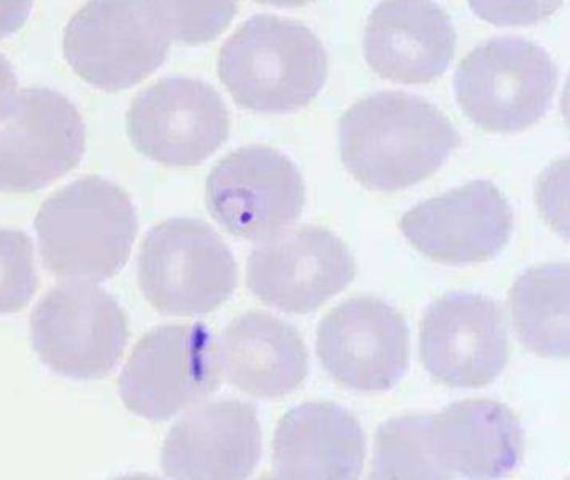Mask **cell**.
Wrapping results in <instances>:
<instances>
[{
	"mask_svg": "<svg viewBox=\"0 0 570 480\" xmlns=\"http://www.w3.org/2000/svg\"><path fill=\"white\" fill-rule=\"evenodd\" d=\"M46 268L62 280L105 282L128 263L138 215L125 189L88 176L55 193L35 219Z\"/></svg>",
	"mask_w": 570,
	"mask_h": 480,
	"instance_id": "cell-2",
	"label": "cell"
},
{
	"mask_svg": "<svg viewBox=\"0 0 570 480\" xmlns=\"http://www.w3.org/2000/svg\"><path fill=\"white\" fill-rule=\"evenodd\" d=\"M31 335L39 359L58 375L105 379L128 345V316L106 290L91 283H66L39 300Z\"/></svg>",
	"mask_w": 570,
	"mask_h": 480,
	"instance_id": "cell-7",
	"label": "cell"
},
{
	"mask_svg": "<svg viewBox=\"0 0 570 480\" xmlns=\"http://www.w3.org/2000/svg\"><path fill=\"white\" fill-rule=\"evenodd\" d=\"M459 145V131L440 109L405 92L368 96L338 125L343 166L373 192L419 185L435 175Z\"/></svg>",
	"mask_w": 570,
	"mask_h": 480,
	"instance_id": "cell-1",
	"label": "cell"
},
{
	"mask_svg": "<svg viewBox=\"0 0 570 480\" xmlns=\"http://www.w3.org/2000/svg\"><path fill=\"white\" fill-rule=\"evenodd\" d=\"M559 69L540 46L495 38L473 49L456 68L453 91L463 115L497 135L525 131L552 105Z\"/></svg>",
	"mask_w": 570,
	"mask_h": 480,
	"instance_id": "cell-4",
	"label": "cell"
},
{
	"mask_svg": "<svg viewBox=\"0 0 570 480\" xmlns=\"http://www.w3.org/2000/svg\"><path fill=\"white\" fill-rule=\"evenodd\" d=\"M420 359L436 383L482 389L509 362L505 313L495 300L450 293L426 308L420 323Z\"/></svg>",
	"mask_w": 570,
	"mask_h": 480,
	"instance_id": "cell-12",
	"label": "cell"
},
{
	"mask_svg": "<svg viewBox=\"0 0 570 480\" xmlns=\"http://www.w3.org/2000/svg\"><path fill=\"white\" fill-rule=\"evenodd\" d=\"M258 4L273 6V8H302L313 0H255Z\"/></svg>",
	"mask_w": 570,
	"mask_h": 480,
	"instance_id": "cell-28",
	"label": "cell"
},
{
	"mask_svg": "<svg viewBox=\"0 0 570 480\" xmlns=\"http://www.w3.org/2000/svg\"><path fill=\"white\" fill-rule=\"evenodd\" d=\"M370 68L399 85H426L443 76L456 48L452 21L433 0H383L366 25Z\"/></svg>",
	"mask_w": 570,
	"mask_h": 480,
	"instance_id": "cell-18",
	"label": "cell"
},
{
	"mask_svg": "<svg viewBox=\"0 0 570 480\" xmlns=\"http://www.w3.org/2000/svg\"><path fill=\"white\" fill-rule=\"evenodd\" d=\"M355 275V258L343 239L312 225L262 239L246 268V282L256 298L295 315L315 312Z\"/></svg>",
	"mask_w": 570,
	"mask_h": 480,
	"instance_id": "cell-10",
	"label": "cell"
},
{
	"mask_svg": "<svg viewBox=\"0 0 570 480\" xmlns=\"http://www.w3.org/2000/svg\"><path fill=\"white\" fill-rule=\"evenodd\" d=\"M145 298L163 315H206L238 285V266L222 236L206 223L171 218L149 229L138 256Z\"/></svg>",
	"mask_w": 570,
	"mask_h": 480,
	"instance_id": "cell-5",
	"label": "cell"
},
{
	"mask_svg": "<svg viewBox=\"0 0 570 480\" xmlns=\"http://www.w3.org/2000/svg\"><path fill=\"white\" fill-rule=\"evenodd\" d=\"M219 375L208 326H156L132 349L119 376V396L136 415L163 422L209 399L222 383Z\"/></svg>",
	"mask_w": 570,
	"mask_h": 480,
	"instance_id": "cell-8",
	"label": "cell"
},
{
	"mask_svg": "<svg viewBox=\"0 0 570 480\" xmlns=\"http://www.w3.org/2000/svg\"><path fill=\"white\" fill-rule=\"evenodd\" d=\"M86 126L66 96L46 88L19 91L0 121V192L36 193L81 163Z\"/></svg>",
	"mask_w": 570,
	"mask_h": 480,
	"instance_id": "cell-13",
	"label": "cell"
},
{
	"mask_svg": "<svg viewBox=\"0 0 570 480\" xmlns=\"http://www.w3.org/2000/svg\"><path fill=\"white\" fill-rule=\"evenodd\" d=\"M171 39L146 0H91L65 32L66 61L101 91L145 81L165 65Z\"/></svg>",
	"mask_w": 570,
	"mask_h": 480,
	"instance_id": "cell-6",
	"label": "cell"
},
{
	"mask_svg": "<svg viewBox=\"0 0 570 480\" xmlns=\"http://www.w3.org/2000/svg\"><path fill=\"white\" fill-rule=\"evenodd\" d=\"M18 95V76H16L11 62L0 55V121L8 118L9 112L14 109Z\"/></svg>",
	"mask_w": 570,
	"mask_h": 480,
	"instance_id": "cell-27",
	"label": "cell"
},
{
	"mask_svg": "<svg viewBox=\"0 0 570 480\" xmlns=\"http://www.w3.org/2000/svg\"><path fill=\"white\" fill-rule=\"evenodd\" d=\"M216 353L225 379L258 399L289 395L308 375V350L298 330L269 313L249 312L233 320Z\"/></svg>",
	"mask_w": 570,
	"mask_h": 480,
	"instance_id": "cell-20",
	"label": "cell"
},
{
	"mask_svg": "<svg viewBox=\"0 0 570 480\" xmlns=\"http://www.w3.org/2000/svg\"><path fill=\"white\" fill-rule=\"evenodd\" d=\"M206 206L229 235L265 239L299 218L305 183L295 163L278 149L245 146L213 168Z\"/></svg>",
	"mask_w": 570,
	"mask_h": 480,
	"instance_id": "cell-9",
	"label": "cell"
},
{
	"mask_svg": "<svg viewBox=\"0 0 570 480\" xmlns=\"http://www.w3.org/2000/svg\"><path fill=\"white\" fill-rule=\"evenodd\" d=\"M128 135L151 161L191 168L225 145L229 112L208 82L169 78L136 96L128 111Z\"/></svg>",
	"mask_w": 570,
	"mask_h": 480,
	"instance_id": "cell-11",
	"label": "cell"
},
{
	"mask_svg": "<svg viewBox=\"0 0 570 480\" xmlns=\"http://www.w3.org/2000/svg\"><path fill=\"white\" fill-rule=\"evenodd\" d=\"M325 46L302 22L255 16L223 45L218 75L236 105L263 115L308 106L328 78Z\"/></svg>",
	"mask_w": 570,
	"mask_h": 480,
	"instance_id": "cell-3",
	"label": "cell"
},
{
	"mask_svg": "<svg viewBox=\"0 0 570 480\" xmlns=\"http://www.w3.org/2000/svg\"><path fill=\"white\" fill-rule=\"evenodd\" d=\"M400 229L432 262L473 265L490 262L509 245L513 213L493 183L479 179L413 206Z\"/></svg>",
	"mask_w": 570,
	"mask_h": 480,
	"instance_id": "cell-15",
	"label": "cell"
},
{
	"mask_svg": "<svg viewBox=\"0 0 570 480\" xmlns=\"http://www.w3.org/2000/svg\"><path fill=\"white\" fill-rule=\"evenodd\" d=\"M429 413L386 420L375 435L372 479H442L426 450Z\"/></svg>",
	"mask_w": 570,
	"mask_h": 480,
	"instance_id": "cell-22",
	"label": "cell"
},
{
	"mask_svg": "<svg viewBox=\"0 0 570 480\" xmlns=\"http://www.w3.org/2000/svg\"><path fill=\"white\" fill-rule=\"evenodd\" d=\"M262 457V427L249 403L222 400L199 406L166 437L161 467L171 479L242 480Z\"/></svg>",
	"mask_w": 570,
	"mask_h": 480,
	"instance_id": "cell-16",
	"label": "cell"
},
{
	"mask_svg": "<svg viewBox=\"0 0 570 480\" xmlns=\"http://www.w3.org/2000/svg\"><path fill=\"white\" fill-rule=\"evenodd\" d=\"M35 0H0V39L9 38L24 28Z\"/></svg>",
	"mask_w": 570,
	"mask_h": 480,
	"instance_id": "cell-26",
	"label": "cell"
},
{
	"mask_svg": "<svg viewBox=\"0 0 570 480\" xmlns=\"http://www.w3.org/2000/svg\"><path fill=\"white\" fill-rule=\"evenodd\" d=\"M562 4L563 0H469L476 18L500 28L540 25Z\"/></svg>",
	"mask_w": 570,
	"mask_h": 480,
	"instance_id": "cell-25",
	"label": "cell"
},
{
	"mask_svg": "<svg viewBox=\"0 0 570 480\" xmlns=\"http://www.w3.org/2000/svg\"><path fill=\"white\" fill-rule=\"evenodd\" d=\"M38 286L31 238L19 229H0V315L24 310Z\"/></svg>",
	"mask_w": 570,
	"mask_h": 480,
	"instance_id": "cell-24",
	"label": "cell"
},
{
	"mask_svg": "<svg viewBox=\"0 0 570 480\" xmlns=\"http://www.w3.org/2000/svg\"><path fill=\"white\" fill-rule=\"evenodd\" d=\"M365 432L350 410L308 402L289 410L273 439L276 479L352 480L362 476Z\"/></svg>",
	"mask_w": 570,
	"mask_h": 480,
	"instance_id": "cell-19",
	"label": "cell"
},
{
	"mask_svg": "<svg viewBox=\"0 0 570 480\" xmlns=\"http://www.w3.org/2000/svg\"><path fill=\"white\" fill-rule=\"evenodd\" d=\"M171 41L202 46L215 41L232 25L238 0H146Z\"/></svg>",
	"mask_w": 570,
	"mask_h": 480,
	"instance_id": "cell-23",
	"label": "cell"
},
{
	"mask_svg": "<svg viewBox=\"0 0 570 480\" xmlns=\"http://www.w3.org/2000/svg\"><path fill=\"white\" fill-rule=\"evenodd\" d=\"M425 440L442 479H502L519 467L525 447L515 413L485 399L429 413Z\"/></svg>",
	"mask_w": 570,
	"mask_h": 480,
	"instance_id": "cell-17",
	"label": "cell"
},
{
	"mask_svg": "<svg viewBox=\"0 0 570 480\" xmlns=\"http://www.w3.org/2000/svg\"><path fill=\"white\" fill-rule=\"evenodd\" d=\"M569 263H543L517 278L510 312L520 343L546 359H569Z\"/></svg>",
	"mask_w": 570,
	"mask_h": 480,
	"instance_id": "cell-21",
	"label": "cell"
},
{
	"mask_svg": "<svg viewBox=\"0 0 570 480\" xmlns=\"http://www.w3.org/2000/svg\"><path fill=\"white\" fill-rule=\"evenodd\" d=\"M316 353L340 385L356 392H386L409 370V326L382 298L355 296L322 320Z\"/></svg>",
	"mask_w": 570,
	"mask_h": 480,
	"instance_id": "cell-14",
	"label": "cell"
}]
</instances>
